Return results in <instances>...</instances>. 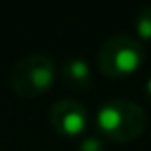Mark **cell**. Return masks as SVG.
Returning <instances> with one entry per match:
<instances>
[{
  "label": "cell",
  "instance_id": "obj_1",
  "mask_svg": "<svg viewBox=\"0 0 151 151\" xmlns=\"http://www.w3.org/2000/svg\"><path fill=\"white\" fill-rule=\"evenodd\" d=\"M96 126L103 138L113 142H134L144 134L147 126V115L140 103L124 98L107 100L96 113Z\"/></svg>",
  "mask_w": 151,
  "mask_h": 151
},
{
  "label": "cell",
  "instance_id": "obj_2",
  "mask_svg": "<svg viewBox=\"0 0 151 151\" xmlns=\"http://www.w3.org/2000/svg\"><path fill=\"white\" fill-rule=\"evenodd\" d=\"M55 82L54 59L42 54H33L14 63L10 71V86L15 96L33 100L46 94Z\"/></svg>",
  "mask_w": 151,
  "mask_h": 151
},
{
  "label": "cell",
  "instance_id": "obj_3",
  "mask_svg": "<svg viewBox=\"0 0 151 151\" xmlns=\"http://www.w3.org/2000/svg\"><path fill=\"white\" fill-rule=\"evenodd\" d=\"M144 46L130 35H115L98 50V67L109 78H126L140 69Z\"/></svg>",
  "mask_w": 151,
  "mask_h": 151
},
{
  "label": "cell",
  "instance_id": "obj_4",
  "mask_svg": "<svg viewBox=\"0 0 151 151\" xmlns=\"http://www.w3.org/2000/svg\"><path fill=\"white\" fill-rule=\"evenodd\" d=\"M90 115L86 107L77 100H59L50 109V124L59 136L78 138L86 132Z\"/></svg>",
  "mask_w": 151,
  "mask_h": 151
},
{
  "label": "cell",
  "instance_id": "obj_5",
  "mask_svg": "<svg viewBox=\"0 0 151 151\" xmlns=\"http://www.w3.org/2000/svg\"><path fill=\"white\" fill-rule=\"evenodd\" d=\"M61 78L69 88L86 92L92 86V69L82 58H67L61 63Z\"/></svg>",
  "mask_w": 151,
  "mask_h": 151
},
{
  "label": "cell",
  "instance_id": "obj_6",
  "mask_svg": "<svg viewBox=\"0 0 151 151\" xmlns=\"http://www.w3.org/2000/svg\"><path fill=\"white\" fill-rule=\"evenodd\" d=\"M134 29L140 40H151V6L142 8L134 17Z\"/></svg>",
  "mask_w": 151,
  "mask_h": 151
},
{
  "label": "cell",
  "instance_id": "obj_7",
  "mask_svg": "<svg viewBox=\"0 0 151 151\" xmlns=\"http://www.w3.org/2000/svg\"><path fill=\"white\" fill-rule=\"evenodd\" d=\"M77 151H105V145L98 136H84Z\"/></svg>",
  "mask_w": 151,
  "mask_h": 151
},
{
  "label": "cell",
  "instance_id": "obj_8",
  "mask_svg": "<svg viewBox=\"0 0 151 151\" xmlns=\"http://www.w3.org/2000/svg\"><path fill=\"white\" fill-rule=\"evenodd\" d=\"M145 96H147L149 100H151V77L147 78V81H145Z\"/></svg>",
  "mask_w": 151,
  "mask_h": 151
}]
</instances>
